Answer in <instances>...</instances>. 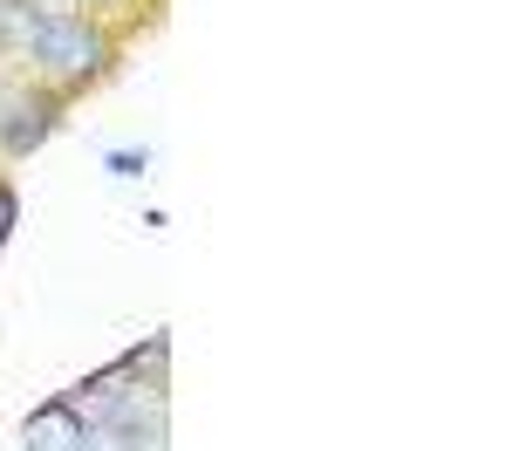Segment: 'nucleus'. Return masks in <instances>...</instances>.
<instances>
[{
	"label": "nucleus",
	"mask_w": 512,
	"mask_h": 451,
	"mask_svg": "<svg viewBox=\"0 0 512 451\" xmlns=\"http://www.w3.org/2000/svg\"><path fill=\"white\" fill-rule=\"evenodd\" d=\"M0 55H14L28 82L41 89H55V96H69L76 103L82 89H96V82L117 69V35H110V21H96V14H82V7H62V0H7L0 7Z\"/></svg>",
	"instance_id": "obj_1"
},
{
	"label": "nucleus",
	"mask_w": 512,
	"mask_h": 451,
	"mask_svg": "<svg viewBox=\"0 0 512 451\" xmlns=\"http://www.w3.org/2000/svg\"><path fill=\"white\" fill-rule=\"evenodd\" d=\"M62 117H69V96H55L41 82H7V96H0V158L7 164L35 158L41 144L62 130Z\"/></svg>",
	"instance_id": "obj_2"
},
{
	"label": "nucleus",
	"mask_w": 512,
	"mask_h": 451,
	"mask_svg": "<svg viewBox=\"0 0 512 451\" xmlns=\"http://www.w3.org/2000/svg\"><path fill=\"white\" fill-rule=\"evenodd\" d=\"M89 445V417H82L62 390L55 397H41L28 410V424H21V451H82Z\"/></svg>",
	"instance_id": "obj_3"
},
{
	"label": "nucleus",
	"mask_w": 512,
	"mask_h": 451,
	"mask_svg": "<svg viewBox=\"0 0 512 451\" xmlns=\"http://www.w3.org/2000/svg\"><path fill=\"white\" fill-rule=\"evenodd\" d=\"M151 164H158L151 144H110V151H103V171H110L117 185H144V178H151Z\"/></svg>",
	"instance_id": "obj_4"
},
{
	"label": "nucleus",
	"mask_w": 512,
	"mask_h": 451,
	"mask_svg": "<svg viewBox=\"0 0 512 451\" xmlns=\"http://www.w3.org/2000/svg\"><path fill=\"white\" fill-rule=\"evenodd\" d=\"M14 226H21V192H14V178H0V253L14 240Z\"/></svg>",
	"instance_id": "obj_5"
},
{
	"label": "nucleus",
	"mask_w": 512,
	"mask_h": 451,
	"mask_svg": "<svg viewBox=\"0 0 512 451\" xmlns=\"http://www.w3.org/2000/svg\"><path fill=\"white\" fill-rule=\"evenodd\" d=\"M0 96H7V62H0Z\"/></svg>",
	"instance_id": "obj_6"
},
{
	"label": "nucleus",
	"mask_w": 512,
	"mask_h": 451,
	"mask_svg": "<svg viewBox=\"0 0 512 451\" xmlns=\"http://www.w3.org/2000/svg\"><path fill=\"white\" fill-rule=\"evenodd\" d=\"M62 7H76V0H62Z\"/></svg>",
	"instance_id": "obj_7"
},
{
	"label": "nucleus",
	"mask_w": 512,
	"mask_h": 451,
	"mask_svg": "<svg viewBox=\"0 0 512 451\" xmlns=\"http://www.w3.org/2000/svg\"><path fill=\"white\" fill-rule=\"evenodd\" d=\"M0 7H7V0H0Z\"/></svg>",
	"instance_id": "obj_8"
}]
</instances>
